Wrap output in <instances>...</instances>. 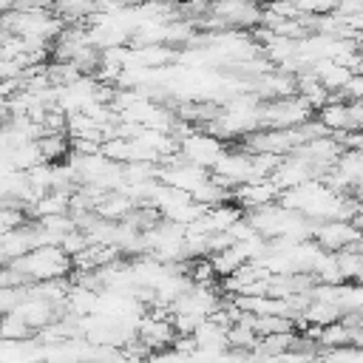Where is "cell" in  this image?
<instances>
[{
  "instance_id": "6da1fadb",
  "label": "cell",
  "mask_w": 363,
  "mask_h": 363,
  "mask_svg": "<svg viewBox=\"0 0 363 363\" xmlns=\"http://www.w3.org/2000/svg\"><path fill=\"white\" fill-rule=\"evenodd\" d=\"M9 264H14L28 281H54V278L71 275V258L60 247H54V244L34 247L26 255L11 258Z\"/></svg>"
},
{
  "instance_id": "7a4b0ae2",
  "label": "cell",
  "mask_w": 363,
  "mask_h": 363,
  "mask_svg": "<svg viewBox=\"0 0 363 363\" xmlns=\"http://www.w3.org/2000/svg\"><path fill=\"white\" fill-rule=\"evenodd\" d=\"M315 111L298 96H278V99H267L258 108V128H298L306 119H312Z\"/></svg>"
},
{
  "instance_id": "3957f363",
  "label": "cell",
  "mask_w": 363,
  "mask_h": 363,
  "mask_svg": "<svg viewBox=\"0 0 363 363\" xmlns=\"http://www.w3.org/2000/svg\"><path fill=\"white\" fill-rule=\"evenodd\" d=\"M224 150H227V147H224L221 139H216V136H210L207 130L199 128V130H193V133H187V136L179 139V150H176V153H179L184 162L210 170V167L216 164V159H218Z\"/></svg>"
},
{
  "instance_id": "277c9868",
  "label": "cell",
  "mask_w": 363,
  "mask_h": 363,
  "mask_svg": "<svg viewBox=\"0 0 363 363\" xmlns=\"http://www.w3.org/2000/svg\"><path fill=\"white\" fill-rule=\"evenodd\" d=\"M309 238H312L320 250L337 252V250H343V247H349V244H357V241H360V230H357V224H352V221L329 218V221H315Z\"/></svg>"
},
{
  "instance_id": "5b68a950",
  "label": "cell",
  "mask_w": 363,
  "mask_h": 363,
  "mask_svg": "<svg viewBox=\"0 0 363 363\" xmlns=\"http://www.w3.org/2000/svg\"><path fill=\"white\" fill-rule=\"evenodd\" d=\"M278 187L272 179H250V182H241L230 190V199L233 204H238L244 213L247 210H255V207H264V204H275L278 201Z\"/></svg>"
},
{
  "instance_id": "8992f818",
  "label": "cell",
  "mask_w": 363,
  "mask_h": 363,
  "mask_svg": "<svg viewBox=\"0 0 363 363\" xmlns=\"http://www.w3.org/2000/svg\"><path fill=\"white\" fill-rule=\"evenodd\" d=\"M207 11L230 26H258L261 6L255 0H207Z\"/></svg>"
},
{
  "instance_id": "52a82bcc",
  "label": "cell",
  "mask_w": 363,
  "mask_h": 363,
  "mask_svg": "<svg viewBox=\"0 0 363 363\" xmlns=\"http://www.w3.org/2000/svg\"><path fill=\"white\" fill-rule=\"evenodd\" d=\"M136 337L150 349V352H159V349H167L176 337V329L170 323V318H162V315H142L136 320Z\"/></svg>"
},
{
  "instance_id": "ba28073f",
  "label": "cell",
  "mask_w": 363,
  "mask_h": 363,
  "mask_svg": "<svg viewBox=\"0 0 363 363\" xmlns=\"http://www.w3.org/2000/svg\"><path fill=\"white\" fill-rule=\"evenodd\" d=\"M315 337H318L315 343H318L320 349H335V346H360V340H363V329H349V326H343L340 320H332V323L320 326Z\"/></svg>"
},
{
  "instance_id": "9c48e42d",
  "label": "cell",
  "mask_w": 363,
  "mask_h": 363,
  "mask_svg": "<svg viewBox=\"0 0 363 363\" xmlns=\"http://www.w3.org/2000/svg\"><path fill=\"white\" fill-rule=\"evenodd\" d=\"M130 210H133V201H130L125 193H119V190L102 193V199H99L96 207H94V213H96L99 218H108V221H122Z\"/></svg>"
},
{
  "instance_id": "30bf717a",
  "label": "cell",
  "mask_w": 363,
  "mask_h": 363,
  "mask_svg": "<svg viewBox=\"0 0 363 363\" xmlns=\"http://www.w3.org/2000/svg\"><path fill=\"white\" fill-rule=\"evenodd\" d=\"M335 255H337V269H340V278H343V281H352V284H360V275H363L360 241H357V244H349V247H343V250H337Z\"/></svg>"
},
{
  "instance_id": "8fae6325",
  "label": "cell",
  "mask_w": 363,
  "mask_h": 363,
  "mask_svg": "<svg viewBox=\"0 0 363 363\" xmlns=\"http://www.w3.org/2000/svg\"><path fill=\"white\" fill-rule=\"evenodd\" d=\"M207 261H210L216 278H224V275L235 272V269L244 264V255H241V250H238L235 244H230V247H224V250H213V252H207Z\"/></svg>"
},
{
  "instance_id": "7c38bea8",
  "label": "cell",
  "mask_w": 363,
  "mask_h": 363,
  "mask_svg": "<svg viewBox=\"0 0 363 363\" xmlns=\"http://www.w3.org/2000/svg\"><path fill=\"white\" fill-rule=\"evenodd\" d=\"M298 315L306 320V326H326V323H332V320L340 318V309H337L335 303L312 301V298H309V303H306L303 312H298Z\"/></svg>"
},
{
  "instance_id": "4fadbf2b",
  "label": "cell",
  "mask_w": 363,
  "mask_h": 363,
  "mask_svg": "<svg viewBox=\"0 0 363 363\" xmlns=\"http://www.w3.org/2000/svg\"><path fill=\"white\" fill-rule=\"evenodd\" d=\"M37 147H40L43 162H60L71 150L65 133H43V136H37Z\"/></svg>"
},
{
  "instance_id": "5bb4252c",
  "label": "cell",
  "mask_w": 363,
  "mask_h": 363,
  "mask_svg": "<svg viewBox=\"0 0 363 363\" xmlns=\"http://www.w3.org/2000/svg\"><path fill=\"white\" fill-rule=\"evenodd\" d=\"M60 20H88L96 11V0H54Z\"/></svg>"
},
{
  "instance_id": "9a60e30c",
  "label": "cell",
  "mask_w": 363,
  "mask_h": 363,
  "mask_svg": "<svg viewBox=\"0 0 363 363\" xmlns=\"http://www.w3.org/2000/svg\"><path fill=\"white\" fill-rule=\"evenodd\" d=\"M31 335H34V329H28L26 320L17 318L14 312L0 315V340H14V343H20V340H26V337H31Z\"/></svg>"
},
{
  "instance_id": "2e32d148",
  "label": "cell",
  "mask_w": 363,
  "mask_h": 363,
  "mask_svg": "<svg viewBox=\"0 0 363 363\" xmlns=\"http://www.w3.org/2000/svg\"><path fill=\"white\" fill-rule=\"evenodd\" d=\"M255 343H258V335L250 326H244V323H230L227 326V349L250 352Z\"/></svg>"
},
{
  "instance_id": "e0dca14e",
  "label": "cell",
  "mask_w": 363,
  "mask_h": 363,
  "mask_svg": "<svg viewBox=\"0 0 363 363\" xmlns=\"http://www.w3.org/2000/svg\"><path fill=\"white\" fill-rule=\"evenodd\" d=\"M88 244H91V241H88V235H85L79 227H77V230H71V233H65V235L60 238V250H62L68 258H71V255H77V252H82Z\"/></svg>"
}]
</instances>
